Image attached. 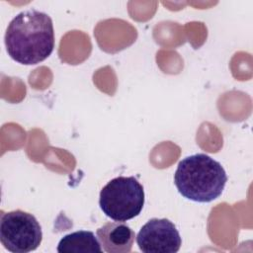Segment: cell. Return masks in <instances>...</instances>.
<instances>
[{
  "label": "cell",
  "instance_id": "1",
  "mask_svg": "<svg viewBox=\"0 0 253 253\" xmlns=\"http://www.w3.org/2000/svg\"><path fill=\"white\" fill-rule=\"evenodd\" d=\"M5 45L8 55L18 63L33 65L43 61L54 47L51 18L36 9L20 12L7 27Z\"/></svg>",
  "mask_w": 253,
  "mask_h": 253
},
{
  "label": "cell",
  "instance_id": "2",
  "mask_svg": "<svg viewBox=\"0 0 253 253\" xmlns=\"http://www.w3.org/2000/svg\"><path fill=\"white\" fill-rule=\"evenodd\" d=\"M227 175L221 164L205 153L182 159L174 174L178 192L186 199L210 203L223 192Z\"/></svg>",
  "mask_w": 253,
  "mask_h": 253
},
{
  "label": "cell",
  "instance_id": "3",
  "mask_svg": "<svg viewBox=\"0 0 253 253\" xmlns=\"http://www.w3.org/2000/svg\"><path fill=\"white\" fill-rule=\"evenodd\" d=\"M143 205V187L133 176L114 178L100 192L99 206L115 221L124 222L137 216Z\"/></svg>",
  "mask_w": 253,
  "mask_h": 253
},
{
  "label": "cell",
  "instance_id": "4",
  "mask_svg": "<svg viewBox=\"0 0 253 253\" xmlns=\"http://www.w3.org/2000/svg\"><path fill=\"white\" fill-rule=\"evenodd\" d=\"M42 239V226L32 213L16 210L1 214L0 241L13 253L36 250Z\"/></svg>",
  "mask_w": 253,
  "mask_h": 253
},
{
  "label": "cell",
  "instance_id": "5",
  "mask_svg": "<svg viewBox=\"0 0 253 253\" xmlns=\"http://www.w3.org/2000/svg\"><path fill=\"white\" fill-rule=\"evenodd\" d=\"M136 243L144 253H175L179 251L182 239L172 221L151 218L138 231Z\"/></svg>",
  "mask_w": 253,
  "mask_h": 253
},
{
  "label": "cell",
  "instance_id": "6",
  "mask_svg": "<svg viewBox=\"0 0 253 253\" xmlns=\"http://www.w3.org/2000/svg\"><path fill=\"white\" fill-rule=\"evenodd\" d=\"M103 251L108 253H127L130 252L135 234L133 230L122 221L106 222L97 229Z\"/></svg>",
  "mask_w": 253,
  "mask_h": 253
},
{
  "label": "cell",
  "instance_id": "7",
  "mask_svg": "<svg viewBox=\"0 0 253 253\" xmlns=\"http://www.w3.org/2000/svg\"><path fill=\"white\" fill-rule=\"evenodd\" d=\"M103 251L99 239L92 231L78 230L64 235L57 245V252H91L101 253Z\"/></svg>",
  "mask_w": 253,
  "mask_h": 253
}]
</instances>
